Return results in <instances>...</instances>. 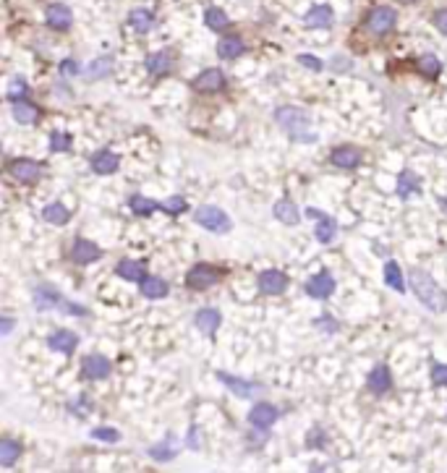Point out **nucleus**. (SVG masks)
I'll list each match as a JSON object with an SVG mask.
<instances>
[{
    "label": "nucleus",
    "mask_w": 447,
    "mask_h": 473,
    "mask_svg": "<svg viewBox=\"0 0 447 473\" xmlns=\"http://www.w3.org/2000/svg\"><path fill=\"white\" fill-rule=\"evenodd\" d=\"M411 288H414L416 298L424 303L429 312L434 314H445L447 312V291L445 288H439L434 280L426 275L424 269H411Z\"/></svg>",
    "instance_id": "nucleus-1"
},
{
    "label": "nucleus",
    "mask_w": 447,
    "mask_h": 473,
    "mask_svg": "<svg viewBox=\"0 0 447 473\" xmlns=\"http://www.w3.org/2000/svg\"><path fill=\"white\" fill-rule=\"evenodd\" d=\"M275 120L277 126L291 136L293 141H301V144H314L319 136L316 131L311 129V120H309V113L301 108H280L275 113Z\"/></svg>",
    "instance_id": "nucleus-2"
},
{
    "label": "nucleus",
    "mask_w": 447,
    "mask_h": 473,
    "mask_svg": "<svg viewBox=\"0 0 447 473\" xmlns=\"http://www.w3.org/2000/svg\"><path fill=\"white\" fill-rule=\"evenodd\" d=\"M34 306L40 309V312H47V309H60V312H68V314H84L81 306H74V303H68L60 293L50 288V285H42V288H37L34 291Z\"/></svg>",
    "instance_id": "nucleus-3"
},
{
    "label": "nucleus",
    "mask_w": 447,
    "mask_h": 473,
    "mask_svg": "<svg viewBox=\"0 0 447 473\" xmlns=\"http://www.w3.org/2000/svg\"><path fill=\"white\" fill-rule=\"evenodd\" d=\"M194 220H197V225L207 227L209 233H228L230 227H233L228 212H222L220 207H212V205L199 207L197 212H194Z\"/></svg>",
    "instance_id": "nucleus-4"
},
{
    "label": "nucleus",
    "mask_w": 447,
    "mask_h": 473,
    "mask_svg": "<svg viewBox=\"0 0 447 473\" xmlns=\"http://www.w3.org/2000/svg\"><path fill=\"white\" fill-rule=\"evenodd\" d=\"M395 24H398V13H395V8H387V6H377V8H371V11L366 13V22H364V26H366L371 34H377V37H384V34L393 32Z\"/></svg>",
    "instance_id": "nucleus-5"
},
{
    "label": "nucleus",
    "mask_w": 447,
    "mask_h": 473,
    "mask_svg": "<svg viewBox=\"0 0 447 473\" xmlns=\"http://www.w3.org/2000/svg\"><path fill=\"white\" fill-rule=\"evenodd\" d=\"M220 272L215 267H209V264H197V267L188 269V275H186V285L191 288V291H207L212 288L215 282H218Z\"/></svg>",
    "instance_id": "nucleus-6"
},
{
    "label": "nucleus",
    "mask_w": 447,
    "mask_h": 473,
    "mask_svg": "<svg viewBox=\"0 0 447 473\" xmlns=\"http://www.w3.org/2000/svg\"><path fill=\"white\" fill-rule=\"evenodd\" d=\"M194 92H202V95H215V92H222L225 89V74L220 68H204L202 74L191 81Z\"/></svg>",
    "instance_id": "nucleus-7"
},
{
    "label": "nucleus",
    "mask_w": 447,
    "mask_h": 473,
    "mask_svg": "<svg viewBox=\"0 0 447 473\" xmlns=\"http://www.w3.org/2000/svg\"><path fill=\"white\" fill-rule=\"evenodd\" d=\"M44 22H47V26L55 29V32H68L71 24H74V13H71V8L63 6V3H50L47 11H44Z\"/></svg>",
    "instance_id": "nucleus-8"
},
{
    "label": "nucleus",
    "mask_w": 447,
    "mask_h": 473,
    "mask_svg": "<svg viewBox=\"0 0 447 473\" xmlns=\"http://www.w3.org/2000/svg\"><path fill=\"white\" fill-rule=\"evenodd\" d=\"M288 275L280 272V269H264L259 275V291L267 293V296H280V293L288 291Z\"/></svg>",
    "instance_id": "nucleus-9"
},
{
    "label": "nucleus",
    "mask_w": 447,
    "mask_h": 473,
    "mask_svg": "<svg viewBox=\"0 0 447 473\" xmlns=\"http://www.w3.org/2000/svg\"><path fill=\"white\" fill-rule=\"evenodd\" d=\"M8 173L13 175V181L34 183L40 181V175H42V165L34 160H13L11 165H8Z\"/></svg>",
    "instance_id": "nucleus-10"
},
{
    "label": "nucleus",
    "mask_w": 447,
    "mask_h": 473,
    "mask_svg": "<svg viewBox=\"0 0 447 473\" xmlns=\"http://www.w3.org/2000/svg\"><path fill=\"white\" fill-rule=\"evenodd\" d=\"M277 408H275L273 403H257L254 408L249 410V424L254 429H270L275 421H277Z\"/></svg>",
    "instance_id": "nucleus-11"
},
{
    "label": "nucleus",
    "mask_w": 447,
    "mask_h": 473,
    "mask_svg": "<svg viewBox=\"0 0 447 473\" xmlns=\"http://www.w3.org/2000/svg\"><path fill=\"white\" fill-rule=\"evenodd\" d=\"M366 387L371 395H384L387 390L393 387V374L384 364H380L377 369H371V374L366 376Z\"/></svg>",
    "instance_id": "nucleus-12"
},
{
    "label": "nucleus",
    "mask_w": 447,
    "mask_h": 473,
    "mask_svg": "<svg viewBox=\"0 0 447 473\" xmlns=\"http://www.w3.org/2000/svg\"><path fill=\"white\" fill-rule=\"evenodd\" d=\"M306 293H309L311 298H330V296L335 293V280H332V275H327V272H319L314 278H309Z\"/></svg>",
    "instance_id": "nucleus-13"
},
{
    "label": "nucleus",
    "mask_w": 447,
    "mask_h": 473,
    "mask_svg": "<svg viewBox=\"0 0 447 473\" xmlns=\"http://www.w3.org/2000/svg\"><path fill=\"white\" fill-rule=\"evenodd\" d=\"M102 257V251H99L97 243H92L87 238H79L74 248H71V259L76 262V264H92V262H97Z\"/></svg>",
    "instance_id": "nucleus-14"
},
{
    "label": "nucleus",
    "mask_w": 447,
    "mask_h": 473,
    "mask_svg": "<svg viewBox=\"0 0 447 473\" xmlns=\"http://www.w3.org/2000/svg\"><path fill=\"white\" fill-rule=\"evenodd\" d=\"M47 345H50L53 351H58V353L71 355L79 345V335L71 332V330H58V332H53L47 337Z\"/></svg>",
    "instance_id": "nucleus-15"
},
{
    "label": "nucleus",
    "mask_w": 447,
    "mask_h": 473,
    "mask_svg": "<svg viewBox=\"0 0 447 473\" xmlns=\"http://www.w3.org/2000/svg\"><path fill=\"white\" fill-rule=\"evenodd\" d=\"M330 162L335 165V168H343V170H350V168H356L361 162V152L356 147H348V144H343L338 150H332L330 154Z\"/></svg>",
    "instance_id": "nucleus-16"
},
{
    "label": "nucleus",
    "mask_w": 447,
    "mask_h": 473,
    "mask_svg": "<svg viewBox=\"0 0 447 473\" xmlns=\"http://www.w3.org/2000/svg\"><path fill=\"white\" fill-rule=\"evenodd\" d=\"M220 379H222V382H225V387H228L233 395H238V398H251V395L262 392V385H257V382H246V379H241V376L220 374Z\"/></svg>",
    "instance_id": "nucleus-17"
},
{
    "label": "nucleus",
    "mask_w": 447,
    "mask_h": 473,
    "mask_svg": "<svg viewBox=\"0 0 447 473\" xmlns=\"http://www.w3.org/2000/svg\"><path fill=\"white\" fill-rule=\"evenodd\" d=\"M220 322H222V316H220L218 309H202V312H197V316H194L197 330L202 335H207V337H212V335L218 332Z\"/></svg>",
    "instance_id": "nucleus-18"
},
{
    "label": "nucleus",
    "mask_w": 447,
    "mask_h": 473,
    "mask_svg": "<svg viewBox=\"0 0 447 473\" xmlns=\"http://www.w3.org/2000/svg\"><path fill=\"white\" fill-rule=\"evenodd\" d=\"M118 168H120V157L115 154V152L102 150L92 157V170L97 173V175H113Z\"/></svg>",
    "instance_id": "nucleus-19"
},
{
    "label": "nucleus",
    "mask_w": 447,
    "mask_h": 473,
    "mask_svg": "<svg viewBox=\"0 0 447 473\" xmlns=\"http://www.w3.org/2000/svg\"><path fill=\"white\" fill-rule=\"evenodd\" d=\"M81 371H84V376H87V379H105V376L110 374V361L105 358V355L92 353V355H87V358H84Z\"/></svg>",
    "instance_id": "nucleus-20"
},
{
    "label": "nucleus",
    "mask_w": 447,
    "mask_h": 473,
    "mask_svg": "<svg viewBox=\"0 0 447 473\" xmlns=\"http://www.w3.org/2000/svg\"><path fill=\"white\" fill-rule=\"evenodd\" d=\"M243 53H246V42L241 40L238 34H228L218 42V55L222 61H233V58H238Z\"/></svg>",
    "instance_id": "nucleus-21"
},
{
    "label": "nucleus",
    "mask_w": 447,
    "mask_h": 473,
    "mask_svg": "<svg viewBox=\"0 0 447 473\" xmlns=\"http://www.w3.org/2000/svg\"><path fill=\"white\" fill-rule=\"evenodd\" d=\"M306 26H311V29H327V26H332V22H335V13H332V8L330 6H314L311 11L306 13Z\"/></svg>",
    "instance_id": "nucleus-22"
},
{
    "label": "nucleus",
    "mask_w": 447,
    "mask_h": 473,
    "mask_svg": "<svg viewBox=\"0 0 447 473\" xmlns=\"http://www.w3.org/2000/svg\"><path fill=\"white\" fill-rule=\"evenodd\" d=\"M115 275L123 280H129V282H142V280H147V269H144L142 262L123 259V262H118V267H115Z\"/></svg>",
    "instance_id": "nucleus-23"
},
{
    "label": "nucleus",
    "mask_w": 447,
    "mask_h": 473,
    "mask_svg": "<svg viewBox=\"0 0 447 473\" xmlns=\"http://www.w3.org/2000/svg\"><path fill=\"white\" fill-rule=\"evenodd\" d=\"M395 189H398V196H403V199H411V196L421 194V181H418V175H414L411 170H403L398 175V183H395Z\"/></svg>",
    "instance_id": "nucleus-24"
},
{
    "label": "nucleus",
    "mask_w": 447,
    "mask_h": 473,
    "mask_svg": "<svg viewBox=\"0 0 447 473\" xmlns=\"http://www.w3.org/2000/svg\"><path fill=\"white\" fill-rule=\"evenodd\" d=\"M129 26L136 29L139 34H147L154 26V13L149 8H133L129 13Z\"/></svg>",
    "instance_id": "nucleus-25"
},
{
    "label": "nucleus",
    "mask_w": 447,
    "mask_h": 473,
    "mask_svg": "<svg viewBox=\"0 0 447 473\" xmlns=\"http://www.w3.org/2000/svg\"><path fill=\"white\" fill-rule=\"evenodd\" d=\"M170 68H173V58L168 50H160V53H154L147 58V71L152 76H165L170 74Z\"/></svg>",
    "instance_id": "nucleus-26"
},
{
    "label": "nucleus",
    "mask_w": 447,
    "mask_h": 473,
    "mask_svg": "<svg viewBox=\"0 0 447 473\" xmlns=\"http://www.w3.org/2000/svg\"><path fill=\"white\" fill-rule=\"evenodd\" d=\"M13 118L19 120L22 126H29V123H34V120L40 118V108H37L34 102L19 99V102H13Z\"/></svg>",
    "instance_id": "nucleus-27"
},
{
    "label": "nucleus",
    "mask_w": 447,
    "mask_h": 473,
    "mask_svg": "<svg viewBox=\"0 0 447 473\" xmlns=\"http://www.w3.org/2000/svg\"><path fill=\"white\" fill-rule=\"evenodd\" d=\"M142 285V296L144 298H152V301H157V298H165L168 293H170V288H168V282L160 278H147L139 282Z\"/></svg>",
    "instance_id": "nucleus-28"
},
{
    "label": "nucleus",
    "mask_w": 447,
    "mask_h": 473,
    "mask_svg": "<svg viewBox=\"0 0 447 473\" xmlns=\"http://www.w3.org/2000/svg\"><path fill=\"white\" fill-rule=\"evenodd\" d=\"M129 207H131V212L136 217H149L152 212L163 209V205H157V202H152V199H147V196L142 194H133L131 199H129Z\"/></svg>",
    "instance_id": "nucleus-29"
},
{
    "label": "nucleus",
    "mask_w": 447,
    "mask_h": 473,
    "mask_svg": "<svg viewBox=\"0 0 447 473\" xmlns=\"http://www.w3.org/2000/svg\"><path fill=\"white\" fill-rule=\"evenodd\" d=\"M273 212L285 225H295V223L301 220V217H298V207H295L293 202H288V199H280V202L273 207Z\"/></svg>",
    "instance_id": "nucleus-30"
},
{
    "label": "nucleus",
    "mask_w": 447,
    "mask_h": 473,
    "mask_svg": "<svg viewBox=\"0 0 447 473\" xmlns=\"http://www.w3.org/2000/svg\"><path fill=\"white\" fill-rule=\"evenodd\" d=\"M22 458V444L13 440H0V465L11 468L13 463Z\"/></svg>",
    "instance_id": "nucleus-31"
},
{
    "label": "nucleus",
    "mask_w": 447,
    "mask_h": 473,
    "mask_svg": "<svg viewBox=\"0 0 447 473\" xmlns=\"http://www.w3.org/2000/svg\"><path fill=\"white\" fill-rule=\"evenodd\" d=\"M113 71V58H97L84 68V79L87 81H97L102 76H108Z\"/></svg>",
    "instance_id": "nucleus-32"
},
{
    "label": "nucleus",
    "mask_w": 447,
    "mask_h": 473,
    "mask_svg": "<svg viewBox=\"0 0 447 473\" xmlns=\"http://www.w3.org/2000/svg\"><path fill=\"white\" fill-rule=\"evenodd\" d=\"M384 282L398 293H405V280H403V269L398 267V262H387L384 264Z\"/></svg>",
    "instance_id": "nucleus-33"
},
{
    "label": "nucleus",
    "mask_w": 447,
    "mask_h": 473,
    "mask_svg": "<svg viewBox=\"0 0 447 473\" xmlns=\"http://www.w3.org/2000/svg\"><path fill=\"white\" fill-rule=\"evenodd\" d=\"M204 24H207L212 32H222V29H228V13L222 11V8H218V6H212V8H207L204 11Z\"/></svg>",
    "instance_id": "nucleus-34"
},
{
    "label": "nucleus",
    "mask_w": 447,
    "mask_h": 473,
    "mask_svg": "<svg viewBox=\"0 0 447 473\" xmlns=\"http://www.w3.org/2000/svg\"><path fill=\"white\" fill-rule=\"evenodd\" d=\"M68 217H71V212L63 205H58V202H53V205H47L42 209V220H47L50 225H66Z\"/></svg>",
    "instance_id": "nucleus-35"
},
{
    "label": "nucleus",
    "mask_w": 447,
    "mask_h": 473,
    "mask_svg": "<svg viewBox=\"0 0 447 473\" xmlns=\"http://www.w3.org/2000/svg\"><path fill=\"white\" fill-rule=\"evenodd\" d=\"M418 71H421L426 79H437V76L442 74V63H439V58H434L432 53H426L418 58Z\"/></svg>",
    "instance_id": "nucleus-36"
},
{
    "label": "nucleus",
    "mask_w": 447,
    "mask_h": 473,
    "mask_svg": "<svg viewBox=\"0 0 447 473\" xmlns=\"http://www.w3.org/2000/svg\"><path fill=\"white\" fill-rule=\"evenodd\" d=\"M338 233V225H335V220L332 217H322V220H316V238L322 241V243H330L332 238Z\"/></svg>",
    "instance_id": "nucleus-37"
},
{
    "label": "nucleus",
    "mask_w": 447,
    "mask_h": 473,
    "mask_svg": "<svg viewBox=\"0 0 447 473\" xmlns=\"http://www.w3.org/2000/svg\"><path fill=\"white\" fill-rule=\"evenodd\" d=\"M71 144H74V139L66 131H53L50 134V152H71Z\"/></svg>",
    "instance_id": "nucleus-38"
},
{
    "label": "nucleus",
    "mask_w": 447,
    "mask_h": 473,
    "mask_svg": "<svg viewBox=\"0 0 447 473\" xmlns=\"http://www.w3.org/2000/svg\"><path fill=\"white\" fill-rule=\"evenodd\" d=\"M188 209V205H186L184 196H170L168 202H163V212H168L170 217L181 215V212H186Z\"/></svg>",
    "instance_id": "nucleus-39"
},
{
    "label": "nucleus",
    "mask_w": 447,
    "mask_h": 473,
    "mask_svg": "<svg viewBox=\"0 0 447 473\" xmlns=\"http://www.w3.org/2000/svg\"><path fill=\"white\" fill-rule=\"evenodd\" d=\"M26 92H29V86H26L24 79H13L11 84H8V99H11V102L26 99Z\"/></svg>",
    "instance_id": "nucleus-40"
},
{
    "label": "nucleus",
    "mask_w": 447,
    "mask_h": 473,
    "mask_svg": "<svg viewBox=\"0 0 447 473\" xmlns=\"http://www.w3.org/2000/svg\"><path fill=\"white\" fill-rule=\"evenodd\" d=\"M432 385H437V387H447V364L432 366Z\"/></svg>",
    "instance_id": "nucleus-41"
},
{
    "label": "nucleus",
    "mask_w": 447,
    "mask_h": 473,
    "mask_svg": "<svg viewBox=\"0 0 447 473\" xmlns=\"http://www.w3.org/2000/svg\"><path fill=\"white\" fill-rule=\"evenodd\" d=\"M149 458H154V460H170V458H175V450H168V444H154V447H149Z\"/></svg>",
    "instance_id": "nucleus-42"
},
{
    "label": "nucleus",
    "mask_w": 447,
    "mask_h": 473,
    "mask_svg": "<svg viewBox=\"0 0 447 473\" xmlns=\"http://www.w3.org/2000/svg\"><path fill=\"white\" fill-rule=\"evenodd\" d=\"M298 63L306 65V68H309V71H314V74L325 68V63H322L319 58H314V55H298Z\"/></svg>",
    "instance_id": "nucleus-43"
},
{
    "label": "nucleus",
    "mask_w": 447,
    "mask_h": 473,
    "mask_svg": "<svg viewBox=\"0 0 447 473\" xmlns=\"http://www.w3.org/2000/svg\"><path fill=\"white\" fill-rule=\"evenodd\" d=\"M306 444H309V447H322V444H325V431L319 429V426H314V429L306 434Z\"/></svg>",
    "instance_id": "nucleus-44"
},
{
    "label": "nucleus",
    "mask_w": 447,
    "mask_h": 473,
    "mask_svg": "<svg viewBox=\"0 0 447 473\" xmlns=\"http://www.w3.org/2000/svg\"><path fill=\"white\" fill-rule=\"evenodd\" d=\"M92 437H95V440H102V442H118L120 440V434L115 429H95L92 431Z\"/></svg>",
    "instance_id": "nucleus-45"
},
{
    "label": "nucleus",
    "mask_w": 447,
    "mask_h": 473,
    "mask_svg": "<svg viewBox=\"0 0 447 473\" xmlns=\"http://www.w3.org/2000/svg\"><path fill=\"white\" fill-rule=\"evenodd\" d=\"M434 26L442 34H447V8H445V11H437L434 13Z\"/></svg>",
    "instance_id": "nucleus-46"
},
{
    "label": "nucleus",
    "mask_w": 447,
    "mask_h": 473,
    "mask_svg": "<svg viewBox=\"0 0 447 473\" xmlns=\"http://www.w3.org/2000/svg\"><path fill=\"white\" fill-rule=\"evenodd\" d=\"M60 74L76 76L79 74V63H76V61H63V63H60Z\"/></svg>",
    "instance_id": "nucleus-47"
},
{
    "label": "nucleus",
    "mask_w": 447,
    "mask_h": 473,
    "mask_svg": "<svg viewBox=\"0 0 447 473\" xmlns=\"http://www.w3.org/2000/svg\"><path fill=\"white\" fill-rule=\"evenodd\" d=\"M306 215L311 217V220H322V217H325V212H319V209H309Z\"/></svg>",
    "instance_id": "nucleus-48"
},
{
    "label": "nucleus",
    "mask_w": 447,
    "mask_h": 473,
    "mask_svg": "<svg viewBox=\"0 0 447 473\" xmlns=\"http://www.w3.org/2000/svg\"><path fill=\"white\" fill-rule=\"evenodd\" d=\"M11 327H13V319H6V324H3V332L8 335V332H11Z\"/></svg>",
    "instance_id": "nucleus-49"
},
{
    "label": "nucleus",
    "mask_w": 447,
    "mask_h": 473,
    "mask_svg": "<svg viewBox=\"0 0 447 473\" xmlns=\"http://www.w3.org/2000/svg\"><path fill=\"white\" fill-rule=\"evenodd\" d=\"M398 3H403V6H414V3H418V0H398Z\"/></svg>",
    "instance_id": "nucleus-50"
}]
</instances>
